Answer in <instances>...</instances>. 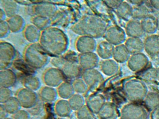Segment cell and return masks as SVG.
<instances>
[{
    "instance_id": "36",
    "label": "cell",
    "mask_w": 159,
    "mask_h": 119,
    "mask_svg": "<svg viewBox=\"0 0 159 119\" xmlns=\"http://www.w3.org/2000/svg\"><path fill=\"white\" fill-rule=\"evenodd\" d=\"M5 108L10 114L14 115L22 109V106L16 96H13L3 104Z\"/></svg>"
},
{
    "instance_id": "5",
    "label": "cell",
    "mask_w": 159,
    "mask_h": 119,
    "mask_svg": "<svg viewBox=\"0 0 159 119\" xmlns=\"http://www.w3.org/2000/svg\"><path fill=\"white\" fill-rule=\"evenodd\" d=\"M17 56V51L14 46L9 42L0 43V69L10 68Z\"/></svg>"
},
{
    "instance_id": "42",
    "label": "cell",
    "mask_w": 159,
    "mask_h": 119,
    "mask_svg": "<svg viewBox=\"0 0 159 119\" xmlns=\"http://www.w3.org/2000/svg\"><path fill=\"white\" fill-rule=\"evenodd\" d=\"M141 77L142 79L149 82H154L157 79V71L156 68L149 67L147 68L142 71Z\"/></svg>"
},
{
    "instance_id": "47",
    "label": "cell",
    "mask_w": 159,
    "mask_h": 119,
    "mask_svg": "<svg viewBox=\"0 0 159 119\" xmlns=\"http://www.w3.org/2000/svg\"><path fill=\"white\" fill-rule=\"evenodd\" d=\"M31 113L27 110L21 109L13 115V119H30Z\"/></svg>"
},
{
    "instance_id": "52",
    "label": "cell",
    "mask_w": 159,
    "mask_h": 119,
    "mask_svg": "<svg viewBox=\"0 0 159 119\" xmlns=\"http://www.w3.org/2000/svg\"><path fill=\"white\" fill-rule=\"evenodd\" d=\"M149 2L151 6L153 8L159 11V0H151Z\"/></svg>"
},
{
    "instance_id": "3",
    "label": "cell",
    "mask_w": 159,
    "mask_h": 119,
    "mask_svg": "<svg viewBox=\"0 0 159 119\" xmlns=\"http://www.w3.org/2000/svg\"><path fill=\"white\" fill-rule=\"evenodd\" d=\"M24 59L35 70L43 68L51 61L50 56L39 43L30 44L28 46L24 52Z\"/></svg>"
},
{
    "instance_id": "17",
    "label": "cell",
    "mask_w": 159,
    "mask_h": 119,
    "mask_svg": "<svg viewBox=\"0 0 159 119\" xmlns=\"http://www.w3.org/2000/svg\"><path fill=\"white\" fill-rule=\"evenodd\" d=\"M57 12V8L55 5L50 3L39 4L33 9L35 15L40 16L52 18Z\"/></svg>"
},
{
    "instance_id": "37",
    "label": "cell",
    "mask_w": 159,
    "mask_h": 119,
    "mask_svg": "<svg viewBox=\"0 0 159 119\" xmlns=\"http://www.w3.org/2000/svg\"><path fill=\"white\" fill-rule=\"evenodd\" d=\"M31 22L42 31L51 27L52 24L51 18L40 16L34 15L31 19Z\"/></svg>"
},
{
    "instance_id": "48",
    "label": "cell",
    "mask_w": 159,
    "mask_h": 119,
    "mask_svg": "<svg viewBox=\"0 0 159 119\" xmlns=\"http://www.w3.org/2000/svg\"><path fill=\"white\" fill-rule=\"evenodd\" d=\"M123 1H119V0H110V1H104L105 4L111 9H115L120 5V4Z\"/></svg>"
},
{
    "instance_id": "34",
    "label": "cell",
    "mask_w": 159,
    "mask_h": 119,
    "mask_svg": "<svg viewBox=\"0 0 159 119\" xmlns=\"http://www.w3.org/2000/svg\"><path fill=\"white\" fill-rule=\"evenodd\" d=\"M146 108L152 111L159 107V94L156 92H149L144 100Z\"/></svg>"
},
{
    "instance_id": "22",
    "label": "cell",
    "mask_w": 159,
    "mask_h": 119,
    "mask_svg": "<svg viewBox=\"0 0 159 119\" xmlns=\"http://www.w3.org/2000/svg\"><path fill=\"white\" fill-rule=\"evenodd\" d=\"M7 21L11 32L13 33H19L24 32L26 27L25 20L22 16L19 14L9 18Z\"/></svg>"
},
{
    "instance_id": "33",
    "label": "cell",
    "mask_w": 159,
    "mask_h": 119,
    "mask_svg": "<svg viewBox=\"0 0 159 119\" xmlns=\"http://www.w3.org/2000/svg\"><path fill=\"white\" fill-rule=\"evenodd\" d=\"M145 33L153 34L158 30L156 17L149 15L141 21Z\"/></svg>"
},
{
    "instance_id": "24",
    "label": "cell",
    "mask_w": 159,
    "mask_h": 119,
    "mask_svg": "<svg viewBox=\"0 0 159 119\" xmlns=\"http://www.w3.org/2000/svg\"><path fill=\"white\" fill-rule=\"evenodd\" d=\"M125 45L131 55L142 53L144 49V42L139 38L129 37L125 41Z\"/></svg>"
},
{
    "instance_id": "25",
    "label": "cell",
    "mask_w": 159,
    "mask_h": 119,
    "mask_svg": "<svg viewBox=\"0 0 159 119\" xmlns=\"http://www.w3.org/2000/svg\"><path fill=\"white\" fill-rule=\"evenodd\" d=\"M114 46L107 41H103L98 44L97 54L102 59H111L113 57Z\"/></svg>"
},
{
    "instance_id": "28",
    "label": "cell",
    "mask_w": 159,
    "mask_h": 119,
    "mask_svg": "<svg viewBox=\"0 0 159 119\" xmlns=\"http://www.w3.org/2000/svg\"><path fill=\"white\" fill-rule=\"evenodd\" d=\"M100 70L105 75L111 76L116 74L119 70L118 63L111 59L102 60L100 64Z\"/></svg>"
},
{
    "instance_id": "7",
    "label": "cell",
    "mask_w": 159,
    "mask_h": 119,
    "mask_svg": "<svg viewBox=\"0 0 159 119\" xmlns=\"http://www.w3.org/2000/svg\"><path fill=\"white\" fill-rule=\"evenodd\" d=\"M22 107L30 110L36 107L40 101L39 95L37 92L24 87L18 90L16 95Z\"/></svg>"
},
{
    "instance_id": "14",
    "label": "cell",
    "mask_w": 159,
    "mask_h": 119,
    "mask_svg": "<svg viewBox=\"0 0 159 119\" xmlns=\"http://www.w3.org/2000/svg\"><path fill=\"white\" fill-rule=\"evenodd\" d=\"M61 70L66 79L74 80L81 78L84 70L79 63L67 62Z\"/></svg>"
},
{
    "instance_id": "1",
    "label": "cell",
    "mask_w": 159,
    "mask_h": 119,
    "mask_svg": "<svg viewBox=\"0 0 159 119\" xmlns=\"http://www.w3.org/2000/svg\"><path fill=\"white\" fill-rule=\"evenodd\" d=\"M39 43L50 56L54 57L64 55L68 52L69 39L63 30L51 26L42 31Z\"/></svg>"
},
{
    "instance_id": "35",
    "label": "cell",
    "mask_w": 159,
    "mask_h": 119,
    "mask_svg": "<svg viewBox=\"0 0 159 119\" xmlns=\"http://www.w3.org/2000/svg\"><path fill=\"white\" fill-rule=\"evenodd\" d=\"M13 65L17 70L21 72L22 73H24L25 76L35 75L36 70L31 68L24 58L16 59Z\"/></svg>"
},
{
    "instance_id": "15",
    "label": "cell",
    "mask_w": 159,
    "mask_h": 119,
    "mask_svg": "<svg viewBox=\"0 0 159 119\" xmlns=\"http://www.w3.org/2000/svg\"><path fill=\"white\" fill-rule=\"evenodd\" d=\"M17 74L11 68L1 70L0 71V86L1 87L11 88L17 82Z\"/></svg>"
},
{
    "instance_id": "23",
    "label": "cell",
    "mask_w": 159,
    "mask_h": 119,
    "mask_svg": "<svg viewBox=\"0 0 159 119\" xmlns=\"http://www.w3.org/2000/svg\"><path fill=\"white\" fill-rule=\"evenodd\" d=\"M42 32L33 24H29L24 30V35L26 40L30 44L37 43L39 42Z\"/></svg>"
},
{
    "instance_id": "32",
    "label": "cell",
    "mask_w": 159,
    "mask_h": 119,
    "mask_svg": "<svg viewBox=\"0 0 159 119\" xmlns=\"http://www.w3.org/2000/svg\"><path fill=\"white\" fill-rule=\"evenodd\" d=\"M133 7L127 1H122L116 9L118 16L125 20H128L132 17Z\"/></svg>"
},
{
    "instance_id": "44",
    "label": "cell",
    "mask_w": 159,
    "mask_h": 119,
    "mask_svg": "<svg viewBox=\"0 0 159 119\" xmlns=\"http://www.w3.org/2000/svg\"><path fill=\"white\" fill-rule=\"evenodd\" d=\"M50 62L54 68L62 70L67 61L64 55H62L52 58Z\"/></svg>"
},
{
    "instance_id": "50",
    "label": "cell",
    "mask_w": 159,
    "mask_h": 119,
    "mask_svg": "<svg viewBox=\"0 0 159 119\" xmlns=\"http://www.w3.org/2000/svg\"><path fill=\"white\" fill-rule=\"evenodd\" d=\"M127 2L131 4L134 5L135 7L144 5L145 2V1H141V0H129Z\"/></svg>"
},
{
    "instance_id": "18",
    "label": "cell",
    "mask_w": 159,
    "mask_h": 119,
    "mask_svg": "<svg viewBox=\"0 0 159 119\" xmlns=\"http://www.w3.org/2000/svg\"><path fill=\"white\" fill-rule=\"evenodd\" d=\"M97 115L99 119H117L120 113L117 106L114 103L107 102Z\"/></svg>"
},
{
    "instance_id": "16",
    "label": "cell",
    "mask_w": 159,
    "mask_h": 119,
    "mask_svg": "<svg viewBox=\"0 0 159 119\" xmlns=\"http://www.w3.org/2000/svg\"><path fill=\"white\" fill-rule=\"evenodd\" d=\"M144 50L152 57L159 55V35L152 34L147 37L144 42Z\"/></svg>"
},
{
    "instance_id": "49",
    "label": "cell",
    "mask_w": 159,
    "mask_h": 119,
    "mask_svg": "<svg viewBox=\"0 0 159 119\" xmlns=\"http://www.w3.org/2000/svg\"><path fill=\"white\" fill-rule=\"evenodd\" d=\"M9 113L3 106V104L0 105V119H5L9 117Z\"/></svg>"
},
{
    "instance_id": "31",
    "label": "cell",
    "mask_w": 159,
    "mask_h": 119,
    "mask_svg": "<svg viewBox=\"0 0 159 119\" xmlns=\"http://www.w3.org/2000/svg\"><path fill=\"white\" fill-rule=\"evenodd\" d=\"M57 90L58 96L61 99L69 100L76 94L72 83L66 81L57 87Z\"/></svg>"
},
{
    "instance_id": "45",
    "label": "cell",
    "mask_w": 159,
    "mask_h": 119,
    "mask_svg": "<svg viewBox=\"0 0 159 119\" xmlns=\"http://www.w3.org/2000/svg\"><path fill=\"white\" fill-rule=\"evenodd\" d=\"M11 32L7 20L0 21V38L4 39L9 36Z\"/></svg>"
},
{
    "instance_id": "26",
    "label": "cell",
    "mask_w": 159,
    "mask_h": 119,
    "mask_svg": "<svg viewBox=\"0 0 159 119\" xmlns=\"http://www.w3.org/2000/svg\"><path fill=\"white\" fill-rule=\"evenodd\" d=\"M54 109L57 115L61 118L69 117L73 111L68 100L66 99H61L57 101Z\"/></svg>"
},
{
    "instance_id": "12",
    "label": "cell",
    "mask_w": 159,
    "mask_h": 119,
    "mask_svg": "<svg viewBox=\"0 0 159 119\" xmlns=\"http://www.w3.org/2000/svg\"><path fill=\"white\" fill-rule=\"evenodd\" d=\"M82 78L87 84L89 88L97 87L104 81L103 74L96 68L84 70Z\"/></svg>"
},
{
    "instance_id": "56",
    "label": "cell",
    "mask_w": 159,
    "mask_h": 119,
    "mask_svg": "<svg viewBox=\"0 0 159 119\" xmlns=\"http://www.w3.org/2000/svg\"><path fill=\"white\" fill-rule=\"evenodd\" d=\"M5 119H13V118L12 117V118H11V117H8V118H6Z\"/></svg>"
},
{
    "instance_id": "11",
    "label": "cell",
    "mask_w": 159,
    "mask_h": 119,
    "mask_svg": "<svg viewBox=\"0 0 159 119\" xmlns=\"http://www.w3.org/2000/svg\"><path fill=\"white\" fill-rule=\"evenodd\" d=\"M97 46L96 39L87 36H80L75 43L76 49L80 54L94 52Z\"/></svg>"
},
{
    "instance_id": "6",
    "label": "cell",
    "mask_w": 159,
    "mask_h": 119,
    "mask_svg": "<svg viewBox=\"0 0 159 119\" xmlns=\"http://www.w3.org/2000/svg\"><path fill=\"white\" fill-rule=\"evenodd\" d=\"M148 117L147 109L139 103L126 104L120 112V119H148Z\"/></svg>"
},
{
    "instance_id": "39",
    "label": "cell",
    "mask_w": 159,
    "mask_h": 119,
    "mask_svg": "<svg viewBox=\"0 0 159 119\" xmlns=\"http://www.w3.org/2000/svg\"><path fill=\"white\" fill-rule=\"evenodd\" d=\"M149 15V10L148 7L145 5L135 7H133V19L139 20L144 19Z\"/></svg>"
},
{
    "instance_id": "9",
    "label": "cell",
    "mask_w": 159,
    "mask_h": 119,
    "mask_svg": "<svg viewBox=\"0 0 159 119\" xmlns=\"http://www.w3.org/2000/svg\"><path fill=\"white\" fill-rule=\"evenodd\" d=\"M103 37L106 41L114 46L122 44L126 41L125 32L121 27L116 25L108 28Z\"/></svg>"
},
{
    "instance_id": "55",
    "label": "cell",
    "mask_w": 159,
    "mask_h": 119,
    "mask_svg": "<svg viewBox=\"0 0 159 119\" xmlns=\"http://www.w3.org/2000/svg\"><path fill=\"white\" fill-rule=\"evenodd\" d=\"M156 71H157V79L159 82V67L156 68Z\"/></svg>"
},
{
    "instance_id": "54",
    "label": "cell",
    "mask_w": 159,
    "mask_h": 119,
    "mask_svg": "<svg viewBox=\"0 0 159 119\" xmlns=\"http://www.w3.org/2000/svg\"><path fill=\"white\" fill-rule=\"evenodd\" d=\"M156 22H157V28H158V30L159 31V14L156 17Z\"/></svg>"
},
{
    "instance_id": "13",
    "label": "cell",
    "mask_w": 159,
    "mask_h": 119,
    "mask_svg": "<svg viewBox=\"0 0 159 119\" xmlns=\"http://www.w3.org/2000/svg\"><path fill=\"white\" fill-rule=\"evenodd\" d=\"M99 63V56L95 52L80 55L79 64L84 70L96 68Z\"/></svg>"
},
{
    "instance_id": "57",
    "label": "cell",
    "mask_w": 159,
    "mask_h": 119,
    "mask_svg": "<svg viewBox=\"0 0 159 119\" xmlns=\"http://www.w3.org/2000/svg\"></svg>"
},
{
    "instance_id": "41",
    "label": "cell",
    "mask_w": 159,
    "mask_h": 119,
    "mask_svg": "<svg viewBox=\"0 0 159 119\" xmlns=\"http://www.w3.org/2000/svg\"><path fill=\"white\" fill-rule=\"evenodd\" d=\"M95 114L85 105L76 112V116L78 119H94Z\"/></svg>"
},
{
    "instance_id": "19",
    "label": "cell",
    "mask_w": 159,
    "mask_h": 119,
    "mask_svg": "<svg viewBox=\"0 0 159 119\" xmlns=\"http://www.w3.org/2000/svg\"><path fill=\"white\" fill-rule=\"evenodd\" d=\"M125 33L129 37L140 38L145 34L141 21L133 19L129 20L125 26Z\"/></svg>"
},
{
    "instance_id": "27",
    "label": "cell",
    "mask_w": 159,
    "mask_h": 119,
    "mask_svg": "<svg viewBox=\"0 0 159 119\" xmlns=\"http://www.w3.org/2000/svg\"><path fill=\"white\" fill-rule=\"evenodd\" d=\"M0 7L3 9L8 18L17 15L19 10L18 2L12 0H1Z\"/></svg>"
},
{
    "instance_id": "46",
    "label": "cell",
    "mask_w": 159,
    "mask_h": 119,
    "mask_svg": "<svg viewBox=\"0 0 159 119\" xmlns=\"http://www.w3.org/2000/svg\"><path fill=\"white\" fill-rule=\"evenodd\" d=\"M65 59L67 62H73V63H79L80 55L74 51L67 52L64 55Z\"/></svg>"
},
{
    "instance_id": "43",
    "label": "cell",
    "mask_w": 159,
    "mask_h": 119,
    "mask_svg": "<svg viewBox=\"0 0 159 119\" xmlns=\"http://www.w3.org/2000/svg\"><path fill=\"white\" fill-rule=\"evenodd\" d=\"M13 96H14L13 92L11 88L1 87L0 88V103L1 104H4Z\"/></svg>"
},
{
    "instance_id": "20",
    "label": "cell",
    "mask_w": 159,
    "mask_h": 119,
    "mask_svg": "<svg viewBox=\"0 0 159 119\" xmlns=\"http://www.w3.org/2000/svg\"><path fill=\"white\" fill-rule=\"evenodd\" d=\"M106 99L102 94L91 95L86 100V105L95 114H98L101 108L106 103Z\"/></svg>"
},
{
    "instance_id": "38",
    "label": "cell",
    "mask_w": 159,
    "mask_h": 119,
    "mask_svg": "<svg viewBox=\"0 0 159 119\" xmlns=\"http://www.w3.org/2000/svg\"><path fill=\"white\" fill-rule=\"evenodd\" d=\"M68 101L72 110L76 112L86 105V101L83 95L77 93L74 94Z\"/></svg>"
},
{
    "instance_id": "4",
    "label": "cell",
    "mask_w": 159,
    "mask_h": 119,
    "mask_svg": "<svg viewBox=\"0 0 159 119\" xmlns=\"http://www.w3.org/2000/svg\"><path fill=\"white\" fill-rule=\"evenodd\" d=\"M125 96L131 103H139L144 101L148 93L145 83L138 79H132L126 82L124 85Z\"/></svg>"
},
{
    "instance_id": "2",
    "label": "cell",
    "mask_w": 159,
    "mask_h": 119,
    "mask_svg": "<svg viewBox=\"0 0 159 119\" xmlns=\"http://www.w3.org/2000/svg\"><path fill=\"white\" fill-rule=\"evenodd\" d=\"M107 22L95 15H88L73 25L71 29L80 36H87L94 39L103 37L107 29Z\"/></svg>"
},
{
    "instance_id": "21",
    "label": "cell",
    "mask_w": 159,
    "mask_h": 119,
    "mask_svg": "<svg viewBox=\"0 0 159 119\" xmlns=\"http://www.w3.org/2000/svg\"><path fill=\"white\" fill-rule=\"evenodd\" d=\"M39 96L42 101L47 103L56 102L59 96L57 89L47 86L42 87L40 90Z\"/></svg>"
},
{
    "instance_id": "40",
    "label": "cell",
    "mask_w": 159,
    "mask_h": 119,
    "mask_svg": "<svg viewBox=\"0 0 159 119\" xmlns=\"http://www.w3.org/2000/svg\"><path fill=\"white\" fill-rule=\"evenodd\" d=\"M75 93L84 95L87 92L89 87L82 78L74 80L72 82Z\"/></svg>"
},
{
    "instance_id": "53",
    "label": "cell",
    "mask_w": 159,
    "mask_h": 119,
    "mask_svg": "<svg viewBox=\"0 0 159 119\" xmlns=\"http://www.w3.org/2000/svg\"><path fill=\"white\" fill-rule=\"evenodd\" d=\"M7 16L3 9L0 8V21L6 20Z\"/></svg>"
},
{
    "instance_id": "10",
    "label": "cell",
    "mask_w": 159,
    "mask_h": 119,
    "mask_svg": "<svg viewBox=\"0 0 159 119\" xmlns=\"http://www.w3.org/2000/svg\"><path fill=\"white\" fill-rule=\"evenodd\" d=\"M149 63L148 57L142 53L130 56L127 61V66L134 72L139 73L147 68Z\"/></svg>"
},
{
    "instance_id": "51",
    "label": "cell",
    "mask_w": 159,
    "mask_h": 119,
    "mask_svg": "<svg viewBox=\"0 0 159 119\" xmlns=\"http://www.w3.org/2000/svg\"><path fill=\"white\" fill-rule=\"evenodd\" d=\"M151 119H159V107L152 111Z\"/></svg>"
},
{
    "instance_id": "30",
    "label": "cell",
    "mask_w": 159,
    "mask_h": 119,
    "mask_svg": "<svg viewBox=\"0 0 159 119\" xmlns=\"http://www.w3.org/2000/svg\"><path fill=\"white\" fill-rule=\"evenodd\" d=\"M130 55L125 45L122 44L115 46L112 57L118 63H123L128 61Z\"/></svg>"
},
{
    "instance_id": "29",
    "label": "cell",
    "mask_w": 159,
    "mask_h": 119,
    "mask_svg": "<svg viewBox=\"0 0 159 119\" xmlns=\"http://www.w3.org/2000/svg\"><path fill=\"white\" fill-rule=\"evenodd\" d=\"M23 84L25 88L35 92L41 89L42 83L40 79L35 75L24 76Z\"/></svg>"
},
{
    "instance_id": "8",
    "label": "cell",
    "mask_w": 159,
    "mask_h": 119,
    "mask_svg": "<svg viewBox=\"0 0 159 119\" xmlns=\"http://www.w3.org/2000/svg\"><path fill=\"white\" fill-rule=\"evenodd\" d=\"M65 80L62 71L54 67L46 69L43 76V81L45 85L56 88L65 82Z\"/></svg>"
}]
</instances>
